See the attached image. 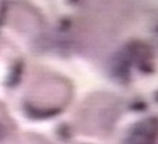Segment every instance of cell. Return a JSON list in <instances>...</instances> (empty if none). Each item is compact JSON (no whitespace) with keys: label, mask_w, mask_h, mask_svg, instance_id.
Here are the masks:
<instances>
[{"label":"cell","mask_w":158,"mask_h":144,"mask_svg":"<svg viewBox=\"0 0 158 144\" xmlns=\"http://www.w3.org/2000/svg\"><path fill=\"white\" fill-rule=\"evenodd\" d=\"M134 64L130 49L126 45L118 51L109 60V76L119 84H127L131 77V66Z\"/></svg>","instance_id":"1"},{"label":"cell","mask_w":158,"mask_h":144,"mask_svg":"<svg viewBox=\"0 0 158 144\" xmlns=\"http://www.w3.org/2000/svg\"><path fill=\"white\" fill-rule=\"evenodd\" d=\"M157 140V117H146L130 129L123 144H155Z\"/></svg>","instance_id":"2"},{"label":"cell","mask_w":158,"mask_h":144,"mask_svg":"<svg viewBox=\"0 0 158 144\" xmlns=\"http://www.w3.org/2000/svg\"><path fill=\"white\" fill-rule=\"evenodd\" d=\"M24 112L31 119H49L60 113V109H44L27 102L24 105Z\"/></svg>","instance_id":"3"},{"label":"cell","mask_w":158,"mask_h":144,"mask_svg":"<svg viewBox=\"0 0 158 144\" xmlns=\"http://www.w3.org/2000/svg\"><path fill=\"white\" fill-rule=\"evenodd\" d=\"M21 74H23V62H17V63L10 69V73L6 78L7 87H14V85H17L21 80Z\"/></svg>","instance_id":"4"},{"label":"cell","mask_w":158,"mask_h":144,"mask_svg":"<svg viewBox=\"0 0 158 144\" xmlns=\"http://www.w3.org/2000/svg\"><path fill=\"white\" fill-rule=\"evenodd\" d=\"M57 133H59L60 138H63V140H69L70 138V130H69V126L67 125H62V126L59 127V130H57Z\"/></svg>","instance_id":"5"},{"label":"cell","mask_w":158,"mask_h":144,"mask_svg":"<svg viewBox=\"0 0 158 144\" xmlns=\"http://www.w3.org/2000/svg\"><path fill=\"white\" fill-rule=\"evenodd\" d=\"M4 136H6V132H4V127L0 125V141L4 138Z\"/></svg>","instance_id":"6"}]
</instances>
